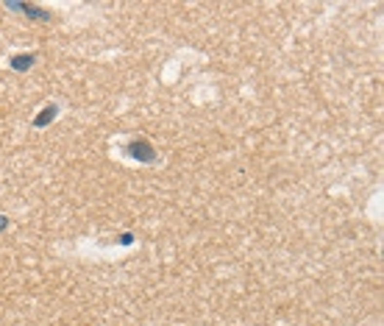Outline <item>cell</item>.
Here are the masks:
<instances>
[{"instance_id":"obj_2","label":"cell","mask_w":384,"mask_h":326,"mask_svg":"<svg viewBox=\"0 0 384 326\" xmlns=\"http://www.w3.org/2000/svg\"><path fill=\"white\" fill-rule=\"evenodd\" d=\"M31 64H34V56H14V59H11V67L19 70V73H22V70H28Z\"/></svg>"},{"instance_id":"obj_3","label":"cell","mask_w":384,"mask_h":326,"mask_svg":"<svg viewBox=\"0 0 384 326\" xmlns=\"http://www.w3.org/2000/svg\"><path fill=\"white\" fill-rule=\"evenodd\" d=\"M50 117H56V106H45V112L37 117V125H48Z\"/></svg>"},{"instance_id":"obj_1","label":"cell","mask_w":384,"mask_h":326,"mask_svg":"<svg viewBox=\"0 0 384 326\" xmlns=\"http://www.w3.org/2000/svg\"><path fill=\"white\" fill-rule=\"evenodd\" d=\"M128 151H131V156H134V159H145V162H151V159H154L151 145H148V143H139V140L128 145Z\"/></svg>"},{"instance_id":"obj_4","label":"cell","mask_w":384,"mask_h":326,"mask_svg":"<svg viewBox=\"0 0 384 326\" xmlns=\"http://www.w3.org/2000/svg\"><path fill=\"white\" fill-rule=\"evenodd\" d=\"M6 223H9V221H6V218H3V215H0V231L6 229Z\"/></svg>"}]
</instances>
